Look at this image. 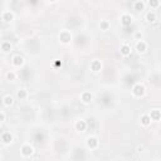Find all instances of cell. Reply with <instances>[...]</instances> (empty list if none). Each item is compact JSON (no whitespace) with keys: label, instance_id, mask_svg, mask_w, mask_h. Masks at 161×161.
<instances>
[{"label":"cell","instance_id":"obj_1","mask_svg":"<svg viewBox=\"0 0 161 161\" xmlns=\"http://www.w3.org/2000/svg\"><path fill=\"white\" fill-rule=\"evenodd\" d=\"M145 93H146V90H145V87L141 83H137V85H135L132 87V95H133V97L141 98V97L145 96Z\"/></svg>","mask_w":161,"mask_h":161},{"label":"cell","instance_id":"obj_2","mask_svg":"<svg viewBox=\"0 0 161 161\" xmlns=\"http://www.w3.org/2000/svg\"><path fill=\"white\" fill-rule=\"evenodd\" d=\"M20 153H22V156H23V157H30V156L34 153V147H33V146H30L29 143H25V145H23V146H22V148H20Z\"/></svg>","mask_w":161,"mask_h":161},{"label":"cell","instance_id":"obj_3","mask_svg":"<svg viewBox=\"0 0 161 161\" xmlns=\"http://www.w3.org/2000/svg\"><path fill=\"white\" fill-rule=\"evenodd\" d=\"M147 48H148V45H147V43L145 42V40H137L136 42V44H135V49L137 50V53H140V54H143V53H146L147 52Z\"/></svg>","mask_w":161,"mask_h":161},{"label":"cell","instance_id":"obj_4","mask_svg":"<svg viewBox=\"0 0 161 161\" xmlns=\"http://www.w3.org/2000/svg\"><path fill=\"white\" fill-rule=\"evenodd\" d=\"M86 145H87V147H88V148H91V150H96V148L98 147V145H100V141H98V138H97L96 136H90V137H87Z\"/></svg>","mask_w":161,"mask_h":161},{"label":"cell","instance_id":"obj_5","mask_svg":"<svg viewBox=\"0 0 161 161\" xmlns=\"http://www.w3.org/2000/svg\"><path fill=\"white\" fill-rule=\"evenodd\" d=\"M14 18H15V15H14V13L10 12V10H4V12L2 13V20H3L4 23H10V22L14 20Z\"/></svg>","mask_w":161,"mask_h":161},{"label":"cell","instance_id":"obj_6","mask_svg":"<svg viewBox=\"0 0 161 161\" xmlns=\"http://www.w3.org/2000/svg\"><path fill=\"white\" fill-rule=\"evenodd\" d=\"M70 39H72L70 32H68V30H62V32L59 33V40H60L62 43L68 44V43L70 42Z\"/></svg>","mask_w":161,"mask_h":161},{"label":"cell","instance_id":"obj_7","mask_svg":"<svg viewBox=\"0 0 161 161\" xmlns=\"http://www.w3.org/2000/svg\"><path fill=\"white\" fill-rule=\"evenodd\" d=\"M92 100H93V95H92L91 92H88V91H85L82 95H80V101H82L85 105L91 103Z\"/></svg>","mask_w":161,"mask_h":161},{"label":"cell","instance_id":"obj_8","mask_svg":"<svg viewBox=\"0 0 161 161\" xmlns=\"http://www.w3.org/2000/svg\"><path fill=\"white\" fill-rule=\"evenodd\" d=\"M101 69H102V62H101V60L95 59V60L91 62V70H92L93 73H98Z\"/></svg>","mask_w":161,"mask_h":161},{"label":"cell","instance_id":"obj_9","mask_svg":"<svg viewBox=\"0 0 161 161\" xmlns=\"http://www.w3.org/2000/svg\"><path fill=\"white\" fill-rule=\"evenodd\" d=\"M13 140H14V137H13V135L10 133V132H3L2 133V142L4 143V145H9V143H12L13 142Z\"/></svg>","mask_w":161,"mask_h":161},{"label":"cell","instance_id":"obj_10","mask_svg":"<svg viewBox=\"0 0 161 161\" xmlns=\"http://www.w3.org/2000/svg\"><path fill=\"white\" fill-rule=\"evenodd\" d=\"M74 128H75L77 131H79V132H83V131L87 128V122H86L85 120H78V121H75V123H74Z\"/></svg>","mask_w":161,"mask_h":161},{"label":"cell","instance_id":"obj_11","mask_svg":"<svg viewBox=\"0 0 161 161\" xmlns=\"http://www.w3.org/2000/svg\"><path fill=\"white\" fill-rule=\"evenodd\" d=\"M140 121H141V125H142L143 127H148V126L151 125V122H152V120H151V117H150L148 113H143V115L141 116Z\"/></svg>","mask_w":161,"mask_h":161},{"label":"cell","instance_id":"obj_12","mask_svg":"<svg viewBox=\"0 0 161 161\" xmlns=\"http://www.w3.org/2000/svg\"><path fill=\"white\" fill-rule=\"evenodd\" d=\"M131 23H132V17L130 15V14H122L121 15V24L122 25H125V27H128V25H131Z\"/></svg>","mask_w":161,"mask_h":161},{"label":"cell","instance_id":"obj_13","mask_svg":"<svg viewBox=\"0 0 161 161\" xmlns=\"http://www.w3.org/2000/svg\"><path fill=\"white\" fill-rule=\"evenodd\" d=\"M12 64L14 67H22L24 64V58L22 55H14L12 58Z\"/></svg>","mask_w":161,"mask_h":161},{"label":"cell","instance_id":"obj_14","mask_svg":"<svg viewBox=\"0 0 161 161\" xmlns=\"http://www.w3.org/2000/svg\"><path fill=\"white\" fill-rule=\"evenodd\" d=\"M120 52H121V55H123V57H128L130 54H131V47L128 45V44H122L121 47H120Z\"/></svg>","mask_w":161,"mask_h":161},{"label":"cell","instance_id":"obj_15","mask_svg":"<svg viewBox=\"0 0 161 161\" xmlns=\"http://www.w3.org/2000/svg\"><path fill=\"white\" fill-rule=\"evenodd\" d=\"M150 117H151V120L152 121H158V120H161V111L160 110H151L150 111Z\"/></svg>","mask_w":161,"mask_h":161},{"label":"cell","instance_id":"obj_16","mask_svg":"<svg viewBox=\"0 0 161 161\" xmlns=\"http://www.w3.org/2000/svg\"><path fill=\"white\" fill-rule=\"evenodd\" d=\"M3 105H4L5 107H10V106H13V105H14V97H13V96H10V95L4 96V98H3Z\"/></svg>","mask_w":161,"mask_h":161},{"label":"cell","instance_id":"obj_17","mask_svg":"<svg viewBox=\"0 0 161 161\" xmlns=\"http://www.w3.org/2000/svg\"><path fill=\"white\" fill-rule=\"evenodd\" d=\"M145 18H146V22L147 23H155L157 20V15H156L155 12H148Z\"/></svg>","mask_w":161,"mask_h":161},{"label":"cell","instance_id":"obj_18","mask_svg":"<svg viewBox=\"0 0 161 161\" xmlns=\"http://www.w3.org/2000/svg\"><path fill=\"white\" fill-rule=\"evenodd\" d=\"M133 9L136 12H142L145 9V3L142 2V0H136L135 4H133Z\"/></svg>","mask_w":161,"mask_h":161},{"label":"cell","instance_id":"obj_19","mask_svg":"<svg viewBox=\"0 0 161 161\" xmlns=\"http://www.w3.org/2000/svg\"><path fill=\"white\" fill-rule=\"evenodd\" d=\"M110 28H111V24L108 20H101L100 22V29L102 32H107V30H110Z\"/></svg>","mask_w":161,"mask_h":161},{"label":"cell","instance_id":"obj_20","mask_svg":"<svg viewBox=\"0 0 161 161\" xmlns=\"http://www.w3.org/2000/svg\"><path fill=\"white\" fill-rule=\"evenodd\" d=\"M12 50V44L10 42H3L2 43V52L3 53H9Z\"/></svg>","mask_w":161,"mask_h":161},{"label":"cell","instance_id":"obj_21","mask_svg":"<svg viewBox=\"0 0 161 161\" xmlns=\"http://www.w3.org/2000/svg\"><path fill=\"white\" fill-rule=\"evenodd\" d=\"M148 7L151 9H157L160 7V0H148Z\"/></svg>","mask_w":161,"mask_h":161},{"label":"cell","instance_id":"obj_22","mask_svg":"<svg viewBox=\"0 0 161 161\" xmlns=\"http://www.w3.org/2000/svg\"><path fill=\"white\" fill-rule=\"evenodd\" d=\"M27 96H28V92H27L25 90H19V91L17 92V97H18L19 100H25Z\"/></svg>","mask_w":161,"mask_h":161},{"label":"cell","instance_id":"obj_23","mask_svg":"<svg viewBox=\"0 0 161 161\" xmlns=\"http://www.w3.org/2000/svg\"><path fill=\"white\" fill-rule=\"evenodd\" d=\"M15 78H17V75H15V73H14L13 70H10V72H8V73H7V79H8V80H10V82H14Z\"/></svg>","mask_w":161,"mask_h":161},{"label":"cell","instance_id":"obj_24","mask_svg":"<svg viewBox=\"0 0 161 161\" xmlns=\"http://www.w3.org/2000/svg\"><path fill=\"white\" fill-rule=\"evenodd\" d=\"M5 122V112L4 111H2V112H0V123H4Z\"/></svg>","mask_w":161,"mask_h":161},{"label":"cell","instance_id":"obj_25","mask_svg":"<svg viewBox=\"0 0 161 161\" xmlns=\"http://www.w3.org/2000/svg\"><path fill=\"white\" fill-rule=\"evenodd\" d=\"M141 39H142V33L138 30L135 33V40H141Z\"/></svg>","mask_w":161,"mask_h":161},{"label":"cell","instance_id":"obj_26","mask_svg":"<svg viewBox=\"0 0 161 161\" xmlns=\"http://www.w3.org/2000/svg\"><path fill=\"white\" fill-rule=\"evenodd\" d=\"M55 67H62V62H59L58 59L55 60Z\"/></svg>","mask_w":161,"mask_h":161},{"label":"cell","instance_id":"obj_27","mask_svg":"<svg viewBox=\"0 0 161 161\" xmlns=\"http://www.w3.org/2000/svg\"><path fill=\"white\" fill-rule=\"evenodd\" d=\"M49 2H52V3H54V2H57V0H49Z\"/></svg>","mask_w":161,"mask_h":161}]
</instances>
